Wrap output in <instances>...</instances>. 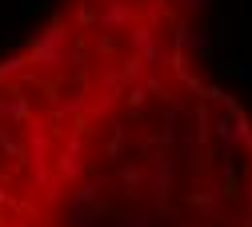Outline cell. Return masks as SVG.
<instances>
[{"instance_id":"6da1fadb","label":"cell","mask_w":252,"mask_h":227,"mask_svg":"<svg viewBox=\"0 0 252 227\" xmlns=\"http://www.w3.org/2000/svg\"><path fill=\"white\" fill-rule=\"evenodd\" d=\"M0 227H252V116L200 0H52L0 52Z\"/></svg>"}]
</instances>
